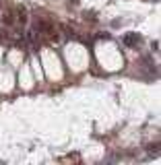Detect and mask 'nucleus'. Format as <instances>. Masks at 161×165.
<instances>
[{
  "mask_svg": "<svg viewBox=\"0 0 161 165\" xmlns=\"http://www.w3.org/2000/svg\"><path fill=\"white\" fill-rule=\"evenodd\" d=\"M139 41H141V37L136 35V33H132V35H126V37H124V43H126V45H134V43H139Z\"/></svg>",
  "mask_w": 161,
  "mask_h": 165,
  "instance_id": "obj_1",
  "label": "nucleus"
}]
</instances>
